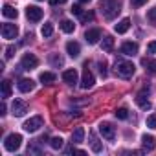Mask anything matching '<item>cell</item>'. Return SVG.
Returning <instances> with one entry per match:
<instances>
[{
    "instance_id": "cell-30",
    "label": "cell",
    "mask_w": 156,
    "mask_h": 156,
    "mask_svg": "<svg viewBox=\"0 0 156 156\" xmlns=\"http://www.w3.org/2000/svg\"><path fill=\"white\" fill-rule=\"evenodd\" d=\"M114 114H116V118H118V119H127V118H129V110H127L125 107L118 108V110H116Z\"/></svg>"
},
{
    "instance_id": "cell-33",
    "label": "cell",
    "mask_w": 156,
    "mask_h": 156,
    "mask_svg": "<svg viewBox=\"0 0 156 156\" xmlns=\"http://www.w3.org/2000/svg\"><path fill=\"white\" fill-rule=\"evenodd\" d=\"M72 15H77V17H81L83 15V9H81V6H72Z\"/></svg>"
},
{
    "instance_id": "cell-26",
    "label": "cell",
    "mask_w": 156,
    "mask_h": 156,
    "mask_svg": "<svg viewBox=\"0 0 156 156\" xmlns=\"http://www.w3.org/2000/svg\"><path fill=\"white\" fill-rule=\"evenodd\" d=\"M61 30H62L64 33H73L75 24H73L72 20H62V22H61Z\"/></svg>"
},
{
    "instance_id": "cell-23",
    "label": "cell",
    "mask_w": 156,
    "mask_h": 156,
    "mask_svg": "<svg viewBox=\"0 0 156 156\" xmlns=\"http://www.w3.org/2000/svg\"><path fill=\"white\" fill-rule=\"evenodd\" d=\"M141 143H143V149L145 151H154V147H156V140L152 136H147V134L141 138Z\"/></svg>"
},
{
    "instance_id": "cell-6",
    "label": "cell",
    "mask_w": 156,
    "mask_h": 156,
    "mask_svg": "<svg viewBox=\"0 0 156 156\" xmlns=\"http://www.w3.org/2000/svg\"><path fill=\"white\" fill-rule=\"evenodd\" d=\"M41 127H42V118L41 116H33V118H30L24 123V130L26 132H37Z\"/></svg>"
},
{
    "instance_id": "cell-5",
    "label": "cell",
    "mask_w": 156,
    "mask_h": 156,
    "mask_svg": "<svg viewBox=\"0 0 156 156\" xmlns=\"http://www.w3.org/2000/svg\"><path fill=\"white\" fill-rule=\"evenodd\" d=\"M39 66V59L33 55V53H24L22 61H20V68L22 70H33Z\"/></svg>"
},
{
    "instance_id": "cell-27",
    "label": "cell",
    "mask_w": 156,
    "mask_h": 156,
    "mask_svg": "<svg viewBox=\"0 0 156 156\" xmlns=\"http://www.w3.org/2000/svg\"><path fill=\"white\" fill-rule=\"evenodd\" d=\"M50 62H51L55 68H59V66H62V64H64V59H62L59 53H51V55H50Z\"/></svg>"
},
{
    "instance_id": "cell-8",
    "label": "cell",
    "mask_w": 156,
    "mask_h": 156,
    "mask_svg": "<svg viewBox=\"0 0 156 156\" xmlns=\"http://www.w3.org/2000/svg\"><path fill=\"white\" fill-rule=\"evenodd\" d=\"M26 17L31 20V22H39L42 19V9L39 6H28L26 8Z\"/></svg>"
},
{
    "instance_id": "cell-19",
    "label": "cell",
    "mask_w": 156,
    "mask_h": 156,
    "mask_svg": "<svg viewBox=\"0 0 156 156\" xmlns=\"http://www.w3.org/2000/svg\"><path fill=\"white\" fill-rule=\"evenodd\" d=\"M141 66H143L149 73H156V61H154V59H149V57L141 59Z\"/></svg>"
},
{
    "instance_id": "cell-18",
    "label": "cell",
    "mask_w": 156,
    "mask_h": 156,
    "mask_svg": "<svg viewBox=\"0 0 156 156\" xmlns=\"http://www.w3.org/2000/svg\"><path fill=\"white\" fill-rule=\"evenodd\" d=\"M88 138H90V147H92V151H94V152H101V151H103V145H101V141L98 140L96 132H90Z\"/></svg>"
},
{
    "instance_id": "cell-16",
    "label": "cell",
    "mask_w": 156,
    "mask_h": 156,
    "mask_svg": "<svg viewBox=\"0 0 156 156\" xmlns=\"http://www.w3.org/2000/svg\"><path fill=\"white\" fill-rule=\"evenodd\" d=\"M17 87H19V90H20V92H24V94H26V92H31V90L35 88V81H33V79H20Z\"/></svg>"
},
{
    "instance_id": "cell-42",
    "label": "cell",
    "mask_w": 156,
    "mask_h": 156,
    "mask_svg": "<svg viewBox=\"0 0 156 156\" xmlns=\"http://www.w3.org/2000/svg\"><path fill=\"white\" fill-rule=\"evenodd\" d=\"M79 2H81V4H88V2H90V0H79Z\"/></svg>"
},
{
    "instance_id": "cell-2",
    "label": "cell",
    "mask_w": 156,
    "mask_h": 156,
    "mask_svg": "<svg viewBox=\"0 0 156 156\" xmlns=\"http://www.w3.org/2000/svg\"><path fill=\"white\" fill-rule=\"evenodd\" d=\"M114 70H116V73L119 75V77H130V75H134V72H136V66L130 62V61H123V59H118L116 61V64H114Z\"/></svg>"
},
{
    "instance_id": "cell-39",
    "label": "cell",
    "mask_w": 156,
    "mask_h": 156,
    "mask_svg": "<svg viewBox=\"0 0 156 156\" xmlns=\"http://www.w3.org/2000/svg\"><path fill=\"white\" fill-rule=\"evenodd\" d=\"M130 4L132 8H141L143 4H147V0H130Z\"/></svg>"
},
{
    "instance_id": "cell-24",
    "label": "cell",
    "mask_w": 156,
    "mask_h": 156,
    "mask_svg": "<svg viewBox=\"0 0 156 156\" xmlns=\"http://www.w3.org/2000/svg\"><path fill=\"white\" fill-rule=\"evenodd\" d=\"M101 48H103V51H112L114 50V39L110 35H105L101 41Z\"/></svg>"
},
{
    "instance_id": "cell-41",
    "label": "cell",
    "mask_w": 156,
    "mask_h": 156,
    "mask_svg": "<svg viewBox=\"0 0 156 156\" xmlns=\"http://www.w3.org/2000/svg\"><path fill=\"white\" fill-rule=\"evenodd\" d=\"M4 114H6V103L0 105V116H4Z\"/></svg>"
},
{
    "instance_id": "cell-9",
    "label": "cell",
    "mask_w": 156,
    "mask_h": 156,
    "mask_svg": "<svg viewBox=\"0 0 156 156\" xmlns=\"http://www.w3.org/2000/svg\"><path fill=\"white\" fill-rule=\"evenodd\" d=\"M19 35V28L15 24H2V37L11 41V39H17Z\"/></svg>"
},
{
    "instance_id": "cell-15",
    "label": "cell",
    "mask_w": 156,
    "mask_h": 156,
    "mask_svg": "<svg viewBox=\"0 0 156 156\" xmlns=\"http://www.w3.org/2000/svg\"><path fill=\"white\" fill-rule=\"evenodd\" d=\"M66 51H68L70 57H79V53H81V46H79V42H75V41L66 42Z\"/></svg>"
},
{
    "instance_id": "cell-38",
    "label": "cell",
    "mask_w": 156,
    "mask_h": 156,
    "mask_svg": "<svg viewBox=\"0 0 156 156\" xmlns=\"http://www.w3.org/2000/svg\"><path fill=\"white\" fill-rule=\"evenodd\" d=\"M147 51H149V53H156V41H151V42L147 44Z\"/></svg>"
},
{
    "instance_id": "cell-7",
    "label": "cell",
    "mask_w": 156,
    "mask_h": 156,
    "mask_svg": "<svg viewBox=\"0 0 156 156\" xmlns=\"http://www.w3.org/2000/svg\"><path fill=\"white\" fill-rule=\"evenodd\" d=\"M99 132H101V136H103L105 140H108V141H112V140L116 138V129H114L110 123H107V121L99 123Z\"/></svg>"
},
{
    "instance_id": "cell-36",
    "label": "cell",
    "mask_w": 156,
    "mask_h": 156,
    "mask_svg": "<svg viewBox=\"0 0 156 156\" xmlns=\"http://www.w3.org/2000/svg\"><path fill=\"white\" fill-rule=\"evenodd\" d=\"M99 72H101V75L103 77H107L108 75V72H107V62L103 61V62H99Z\"/></svg>"
},
{
    "instance_id": "cell-32",
    "label": "cell",
    "mask_w": 156,
    "mask_h": 156,
    "mask_svg": "<svg viewBox=\"0 0 156 156\" xmlns=\"http://www.w3.org/2000/svg\"><path fill=\"white\" fill-rule=\"evenodd\" d=\"M147 19H149L152 24H156V6H154L152 9H149V13H147Z\"/></svg>"
},
{
    "instance_id": "cell-14",
    "label": "cell",
    "mask_w": 156,
    "mask_h": 156,
    "mask_svg": "<svg viewBox=\"0 0 156 156\" xmlns=\"http://www.w3.org/2000/svg\"><path fill=\"white\" fill-rule=\"evenodd\" d=\"M11 110H13V116L20 118V116H24V114H26L28 107H26V103H22L20 99H15V101H13V105H11Z\"/></svg>"
},
{
    "instance_id": "cell-12",
    "label": "cell",
    "mask_w": 156,
    "mask_h": 156,
    "mask_svg": "<svg viewBox=\"0 0 156 156\" xmlns=\"http://www.w3.org/2000/svg\"><path fill=\"white\" fill-rule=\"evenodd\" d=\"M119 51L123 55H127V57H132V55L138 53V44L136 42H123L121 48H119Z\"/></svg>"
},
{
    "instance_id": "cell-37",
    "label": "cell",
    "mask_w": 156,
    "mask_h": 156,
    "mask_svg": "<svg viewBox=\"0 0 156 156\" xmlns=\"http://www.w3.org/2000/svg\"><path fill=\"white\" fill-rule=\"evenodd\" d=\"M28 154H41V149L37 145H30L28 147Z\"/></svg>"
},
{
    "instance_id": "cell-40",
    "label": "cell",
    "mask_w": 156,
    "mask_h": 156,
    "mask_svg": "<svg viewBox=\"0 0 156 156\" xmlns=\"http://www.w3.org/2000/svg\"><path fill=\"white\" fill-rule=\"evenodd\" d=\"M66 0H50V4L51 6H61V4H64Z\"/></svg>"
},
{
    "instance_id": "cell-21",
    "label": "cell",
    "mask_w": 156,
    "mask_h": 156,
    "mask_svg": "<svg viewBox=\"0 0 156 156\" xmlns=\"http://www.w3.org/2000/svg\"><path fill=\"white\" fill-rule=\"evenodd\" d=\"M83 140H85V129L83 127H77L72 132V143H81Z\"/></svg>"
},
{
    "instance_id": "cell-34",
    "label": "cell",
    "mask_w": 156,
    "mask_h": 156,
    "mask_svg": "<svg viewBox=\"0 0 156 156\" xmlns=\"http://www.w3.org/2000/svg\"><path fill=\"white\" fill-rule=\"evenodd\" d=\"M81 20H83V22L94 20V13H92V11H88V13H83V15H81Z\"/></svg>"
},
{
    "instance_id": "cell-10",
    "label": "cell",
    "mask_w": 156,
    "mask_h": 156,
    "mask_svg": "<svg viewBox=\"0 0 156 156\" xmlns=\"http://www.w3.org/2000/svg\"><path fill=\"white\" fill-rule=\"evenodd\" d=\"M147 96H149V90H143V92H140L138 96H136V105L141 108V110H151V101L147 99Z\"/></svg>"
},
{
    "instance_id": "cell-31",
    "label": "cell",
    "mask_w": 156,
    "mask_h": 156,
    "mask_svg": "<svg viewBox=\"0 0 156 156\" xmlns=\"http://www.w3.org/2000/svg\"><path fill=\"white\" fill-rule=\"evenodd\" d=\"M147 127L149 129H156V114H151L147 118Z\"/></svg>"
},
{
    "instance_id": "cell-35",
    "label": "cell",
    "mask_w": 156,
    "mask_h": 156,
    "mask_svg": "<svg viewBox=\"0 0 156 156\" xmlns=\"http://www.w3.org/2000/svg\"><path fill=\"white\" fill-rule=\"evenodd\" d=\"M15 55V46H8L6 48V59H11Z\"/></svg>"
},
{
    "instance_id": "cell-13",
    "label": "cell",
    "mask_w": 156,
    "mask_h": 156,
    "mask_svg": "<svg viewBox=\"0 0 156 156\" xmlns=\"http://www.w3.org/2000/svg\"><path fill=\"white\" fill-rule=\"evenodd\" d=\"M62 81H64L66 85H75V83H77V70H75V68L64 70V72H62Z\"/></svg>"
},
{
    "instance_id": "cell-11",
    "label": "cell",
    "mask_w": 156,
    "mask_h": 156,
    "mask_svg": "<svg viewBox=\"0 0 156 156\" xmlns=\"http://www.w3.org/2000/svg\"><path fill=\"white\" fill-rule=\"evenodd\" d=\"M85 39H87L88 44H96V42H99V39H101V30H99V28H92V30H88V31L85 33Z\"/></svg>"
},
{
    "instance_id": "cell-25",
    "label": "cell",
    "mask_w": 156,
    "mask_h": 156,
    "mask_svg": "<svg viewBox=\"0 0 156 156\" xmlns=\"http://www.w3.org/2000/svg\"><path fill=\"white\" fill-rule=\"evenodd\" d=\"M0 85H2V99H8V98L11 96V83H9L8 79H4Z\"/></svg>"
},
{
    "instance_id": "cell-20",
    "label": "cell",
    "mask_w": 156,
    "mask_h": 156,
    "mask_svg": "<svg viewBox=\"0 0 156 156\" xmlns=\"http://www.w3.org/2000/svg\"><path fill=\"white\" fill-rule=\"evenodd\" d=\"M39 79L42 85H51V83H55V73L53 72H42L39 75Z\"/></svg>"
},
{
    "instance_id": "cell-28",
    "label": "cell",
    "mask_w": 156,
    "mask_h": 156,
    "mask_svg": "<svg viewBox=\"0 0 156 156\" xmlns=\"http://www.w3.org/2000/svg\"><path fill=\"white\" fill-rule=\"evenodd\" d=\"M41 33H42V37H51V33H53V24H51V22H44Z\"/></svg>"
},
{
    "instance_id": "cell-17",
    "label": "cell",
    "mask_w": 156,
    "mask_h": 156,
    "mask_svg": "<svg viewBox=\"0 0 156 156\" xmlns=\"http://www.w3.org/2000/svg\"><path fill=\"white\" fill-rule=\"evenodd\" d=\"M129 28H130V19H121L116 26H114V30H116V33H127L129 31Z\"/></svg>"
},
{
    "instance_id": "cell-3",
    "label": "cell",
    "mask_w": 156,
    "mask_h": 156,
    "mask_svg": "<svg viewBox=\"0 0 156 156\" xmlns=\"http://www.w3.org/2000/svg\"><path fill=\"white\" fill-rule=\"evenodd\" d=\"M20 145H22V136H20V134H9V136H6V140H4V147H6V151H9V152L19 151Z\"/></svg>"
},
{
    "instance_id": "cell-1",
    "label": "cell",
    "mask_w": 156,
    "mask_h": 156,
    "mask_svg": "<svg viewBox=\"0 0 156 156\" xmlns=\"http://www.w3.org/2000/svg\"><path fill=\"white\" fill-rule=\"evenodd\" d=\"M99 11L103 13L105 19L112 20L121 11V2L119 0H99Z\"/></svg>"
},
{
    "instance_id": "cell-22",
    "label": "cell",
    "mask_w": 156,
    "mask_h": 156,
    "mask_svg": "<svg viewBox=\"0 0 156 156\" xmlns=\"http://www.w3.org/2000/svg\"><path fill=\"white\" fill-rule=\"evenodd\" d=\"M2 15L6 17V19H17L19 17V11L13 8V6H9V4H6L4 8H2Z\"/></svg>"
},
{
    "instance_id": "cell-29",
    "label": "cell",
    "mask_w": 156,
    "mask_h": 156,
    "mask_svg": "<svg viewBox=\"0 0 156 156\" xmlns=\"http://www.w3.org/2000/svg\"><path fill=\"white\" fill-rule=\"evenodd\" d=\"M50 147H51V149H55V151L62 149V138H61V136L51 138V140H50Z\"/></svg>"
},
{
    "instance_id": "cell-4",
    "label": "cell",
    "mask_w": 156,
    "mask_h": 156,
    "mask_svg": "<svg viewBox=\"0 0 156 156\" xmlns=\"http://www.w3.org/2000/svg\"><path fill=\"white\" fill-rule=\"evenodd\" d=\"M94 83H96V79H94V73L88 70V62H85V70H83V79H81V88H85V90H88V88H92L94 87Z\"/></svg>"
}]
</instances>
